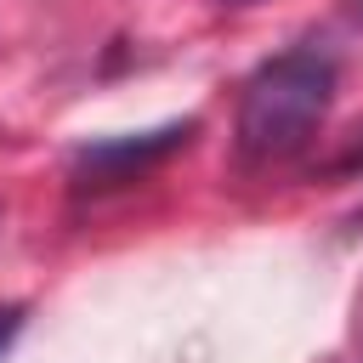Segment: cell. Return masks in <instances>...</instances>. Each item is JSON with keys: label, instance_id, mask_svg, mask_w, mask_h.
Returning a JSON list of instances; mask_svg holds the SVG:
<instances>
[{"label": "cell", "instance_id": "6da1fadb", "mask_svg": "<svg viewBox=\"0 0 363 363\" xmlns=\"http://www.w3.org/2000/svg\"><path fill=\"white\" fill-rule=\"evenodd\" d=\"M329 102H335V57H323L318 45L278 51L272 62H261L244 79V96H238V153L255 159V164L301 153L318 136Z\"/></svg>", "mask_w": 363, "mask_h": 363}, {"label": "cell", "instance_id": "7a4b0ae2", "mask_svg": "<svg viewBox=\"0 0 363 363\" xmlns=\"http://www.w3.org/2000/svg\"><path fill=\"white\" fill-rule=\"evenodd\" d=\"M199 130V119H176V125H159V130H142V136H108V142H85L74 153V176L79 187H108V182H125L130 170H147L159 159H170L176 147H187Z\"/></svg>", "mask_w": 363, "mask_h": 363}, {"label": "cell", "instance_id": "3957f363", "mask_svg": "<svg viewBox=\"0 0 363 363\" xmlns=\"http://www.w3.org/2000/svg\"><path fill=\"white\" fill-rule=\"evenodd\" d=\"M17 329H23V306H0V357H6V346L17 340Z\"/></svg>", "mask_w": 363, "mask_h": 363}, {"label": "cell", "instance_id": "277c9868", "mask_svg": "<svg viewBox=\"0 0 363 363\" xmlns=\"http://www.w3.org/2000/svg\"><path fill=\"white\" fill-rule=\"evenodd\" d=\"M352 6H357V11H363V0H352Z\"/></svg>", "mask_w": 363, "mask_h": 363}, {"label": "cell", "instance_id": "5b68a950", "mask_svg": "<svg viewBox=\"0 0 363 363\" xmlns=\"http://www.w3.org/2000/svg\"><path fill=\"white\" fill-rule=\"evenodd\" d=\"M357 221H363V216H357Z\"/></svg>", "mask_w": 363, "mask_h": 363}]
</instances>
